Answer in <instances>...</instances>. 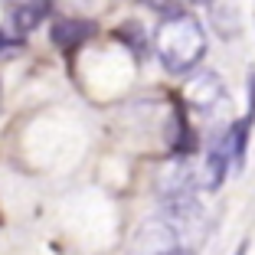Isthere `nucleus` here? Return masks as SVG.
Wrapping results in <instances>:
<instances>
[{
  "label": "nucleus",
  "instance_id": "11",
  "mask_svg": "<svg viewBox=\"0 0 255 255\" xmlns=\"http://www.w3.org/2000/svg\"><path fill=\"white\" fill-rule=\"evenodd\" d=\"M206 3H213V0H206Z\"/></svg>",
  "mask_w": 255,
  "mask_h": 255
},
{
  "label": "nucleus",
  "instance_id": "6",
  "mask_svg": "<svg viewBox=\"0 0 255 255\" xmlns=\"http://www.w3.org/2000/svg\"><path fill=\"white\" fill-rule=\"evenodd\" d=\"M3 3H7L10 23L16 26L20 36L36 30L39 23L46 20V13H49V0H3Z\"/></svg>",
  "mask_w": 255,
  "mask_h": 255
},
{
  "label": "nucleus",
  "instance_id": "2",
  "mask_svg": "<svg viewBox=\"0 0 255 255\" xmlns=\"http://www.w3.org/2000/svg\"><path fill=\"white\" fill-rule=\"evenodd\" d=\"M206 187L216 190L223 187L226 173L233 170V128H226V131H219V134L210 137V144H206Z\"/></svg>",
  "mask_w": 255,
  "mask_h": 255
},
{
  "label": "nucleus",
  "instance_id": "8",
  "mask_svg": "<svg viewBox=\"0 0 255 255\" xmlns=\"http://www.w3.org/2000/svg\"><path fill=\"white\" fill-rule=\"evenodd\" d=\"M20 49H23V39L20 36H7V33L0 30V59H7V56L20 53Z\"/></svg>",
  "mask_w": 255,
  "mask_h": 255
},
{
  "label": "nucleus",
  "instance_id": "10",
  "mask_svg": "<svg viewBox=\"0 0 255 255\" xmlns=\"http://www.w3.org/2000/svg\"><path fill=\"white\" fill-rule=\"evenodd\" d=\"M154 255H196L190 246H170V249H164V252H154Z\"/></svg>",
  "mask_w": 255,
  "mask_h": 255
},
{
  "label": "nucleus",
  "instance_id": "7",
  "mask_svg": "<svg viewBox=\"0 0 255 255\" xmlns=\"http://www.w3.org/2000/svg\"><path fill=\"white\" fill-rule=\"evenodd\" d=\"M144 7H150L154 13L160 16H173V13H183V3L180 0H141Z\"/></svg>",
  "mask_w": 255,
  "mask_h": 255
},
{
  "label": "nucleus",
  "instance_id": "5",
  "mask_svg": "<svg viewBox=\"0 0 255 255\" xmlns=\"http://www.w3.org/2000/svg\"><path fill=\"white\" fill-rule=\"evenodd\" d=\"M157 193L160 200H177V196H190L193 193V173L187 170V164L183 160H173V164H167L164 170L157 173Z\"/></svg>",
  "mask_w": 255,
  "mask_h": 255
},
{
  "label": "nucleus",
  "instance_id": "9",
  "mask_svg": "<svg viewBox=\"0 0 255 255\" xmlns=\"http://www.w3.org/2000/svg\"><path fill=\"white\" fill-rule=\"evenodd\" d=\"M242 118H246L249 125H255V69L249 72V108H246Z\"/></svg>",
  "mask_w": 255,
  "mask_h": 255
},
{
  "label": "nucleus",
  "instance_id": "1",
  "mask_svg": "<svg viewBox=\"0 0 255 255\" xmlns=\"http://www.w3.org/2000/svg\"><path fill=\"white\" fill-rule=\"evenodd\" d=\"M154 53H157L160 66L173 75L193 72L206 56V30L193 13H173L164 16L154 33Z\"/></svg>",
  "mask_w": 255,
  "mask_h": 255
},
{
  "label": "nucleus",
  "instance_id": "3",
  "mask_svg": "<svg viewBox=\"0 0 255 255\" xmlns=\"http://www.w3.org/2000/svg\"><path fill=\"white\" fill-rule=\"evenodd\" d=\"M187 102L193 108H200V112H213L216 105H223V102H226V85H223V79H219L216 72L196 75L193 82H190V89H187Z\"/></svg>",
  "mask_w": 255,
  "mask_h": 255
},
{
  "label": "nucleus",
  "instance_id": "4",
  "mask_svg": "<svg viewBox=\"0 0 255 255\" xmlns=\"http://www.w3.org/2000/svg\"><path fill=\"white\" fill-rule=\"evenodd\" d=\"M98 33V26L92 20H82V16H62V20L53 23V43L59 46L62 53H72L85 39H92Z\"/></svg>",
  "mask_w": 255,
  "mask_h": 255
}]
</instances>
